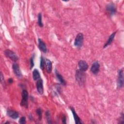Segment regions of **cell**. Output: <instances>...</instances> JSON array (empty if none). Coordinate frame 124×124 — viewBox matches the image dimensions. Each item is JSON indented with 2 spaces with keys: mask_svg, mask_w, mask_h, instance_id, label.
<instances>
[{
  "mask_svg": "<svg viewBox=\"0 0 124 124\" xmlns=\"http://www.w3.org/2000/svg\"><path fill=\"white\" fill-rule=\"evenodd\" d=\"M76 79L80 86L83 85L86 80V75L84 72L78 69L76 72Z\"/></svg>",
  "mask_w": 124,
  "mask_h": 124,
  "instance_id": "6da1fadb",
  "label": "cell"
},
{
  "mask_svg": "<svg viewBox=\"0 0 124 124\" xmlns=\"http://www.w3.org/2000/svg\"><path fill=\"white\" fill-rule=\"evenodd\" d=\"M28 93L27 90H23L22 92V99L20 103V105L26 108H28Z\"/></svg>",
  "mask_w": 124,
  "mask_h": 124,
  "instance_id": "7a4b0ae2",
  "label": "cell"
},
{
  "mask_svg": "<svg viewBox=\"0 0 124 124\" xmlns=\"http://www.w3.org/2000/svg\"><path fill=\"white\" fill-rule=\"evenodd\" d=\"M4 53L6 57L9 58L14 62H16L18 60V57L16 55V54L10 49H6Z\"/></svg>",
  "mask_w": 124,
  "mask_h": 124,
  "instance_id": "3957f363",
  "label": "cell"
},
{
  "mask_svg": "<svg viewBox=\"0 0 124 124\" xmlns=\"http://www.w3.org/2000/svg\"><path fill=\"white\" fill-rule=\"evenodd\" d=\"M83 34L82 33H79L77 34L74 42V45L76 47H80L83 44Z\"/></svg>",
  "mask_w": 124,
  "mask_h": 124,
  "instance_id": "277c9868",
  "label": "cell"
},
{
  "mask_svg": "<svg viewBox=\"0 0 124 124\" xmlns=\"http://www.w3.org/2000/svg\"><path fill=\"white\" fill-rule=\"evenodd\" d=\"M124 86V71L123 69H120L118 71V76L117 80V87L121 88Z\"/></svg>",
  "mask_w": 124,
  "mask_h": 124,
  "instance_id": "5b68a950",
  "label": "cell"
},
{
  "mask_svg": "<svg viewBox=\"0 0 124 124\" xmlns=\"http://www.w3.org/2000/svg\"><path fill=\"white\" fill-rule=\"evenodd\" d=\"M12 68H13V71L15 73V75L17 78H21L22 77V73H21V72L19 68L18 64L16 63H14L12 65Z\"/></svg>",
  "mask_w": 124,
  "mask_h": 124,
  "instance_id": "8992f818",
  "label": "cell"
},
{
  "mask_svg": "<svg viewBox=\"0 0 124 124\" xmlns=\"http://www.w3.org/2000/svg\"><path fill=\"white\" fill-rule=\"evenodd\" d=\"M100 64L98 61L94 62L91 67V71L92 73L94 75L97 74L99 71Z\"/></svg>",
  "mask_w": 124,
  "mask_h": 124,
  "instance_id": "52a82bcc",
  "label": "cell"
},
{
  "mask_svg": "<svg viewBox=\"0 0 124 124\" xmlns=\"http://www.w3.org/2000/svg\"><path fill=\"white\" fill-rule=\"evenodd\" d=\"M106 10L111 16L114 15L116 12L115 6L113 3H109L107 4L106 6Z\"/></svg>",
  "mask_w": 124,
  "mask_h": 124,
  "instance_id": "ba28073f",
  "label": "cell"
},
{
  "mask_svg": "<svg viewBox=\"0 0 124 124\" xmlns=\"http://www.w3.org/2000/svg\"><path fill=\"white\" fill-rule=\"evenodd\" d=\"M36 88L37 92L40 94H42L44 93L43 82L42 79L39 78L36 82Z\"/></svg>",
  "mask_w": 124,
  "mask_h": 124,
  "instance_id": "9c48e42d",
  "label": "cell"
},
{
  "mask_svg": "<svg viewBox=\"0 0 124 124\" xmlns=\"http://www.w3.org/2000/svg\"><path fill=\"white\" fill-rule=\"evenodd\" d=\"M78 65L79 69L83 71H86L88 68V64L86 61L83 60H80L78 62Z\"/></svg>",
  "mask_w": 124,
  "mask_h": 124,
  "instance_id": "30bf717a",
  "label": "cell"
},
{
  "mask_svg": "<svg viewBox=\"0 0 124 124\" xmlns=\"http://www.w3.org/2000/svg\"><path fill=\"white\" fill-rule=\"evenodd\" d=\"M7 115L9 117H10L12 119H17L19 116V114L17 112L13 110H10V109L7 110Z\"/></svg>",
  "mask_w": 124,
  "mask_h": 124,
  "instance_id": "8fae6325",
  "label": "cell"
},
{
  "mask_svg": "<svg viewBox=\"0 0 124 124\" xmlns=\"http://www.w3.org/2000/svg\"><path fill=\"white\" fill-rule=\"evenodd\" d=\"M38 47L39 49L44 53H46L47 51V48L45 43L40 39L38 38Z\"/></svg>",
  "mask_w": 124,
  "mask_h": 124,
  "instance_id": "7c38bea8",
  "label": "cell"
},
{
  "mask_svg": "<svg viewBox=\"0 0 124 124\" xmlns=\"http://www.w3.org/2000/svg\"><path fill=\"white\" fill-rule=\"evenodd\" d=\"M70 109L71 110V111L72 112V114H73V117H74V119L75 120V123L76 124H82V122H81V120L79 118V117H78V116L74 108H71L70 107Z\"/></svg>",
  "mask_w": 124,
  "mask_h": 124,
  "instance_id": "4fadbf2b",
  "label": "cell"
},
{
  "mask_svg": "<svg viewBox=\"0 0 124 124\" xmlns=\"http://www.w3.org/2000/svg\"><path fill=\"white\" fill-rule=\"evenodd\" d=\"M116 33V32L115 31V32H113V33L109 36V37H108V39L107 42L106 43V44H105V45L104 46V48H106V47H107L109 45H110L112 43V41H113V39H114V37H115V36Z\"/></svg>",
  "mask_w": 124,
  "mask_h": 124,
  "instance_id": "5bb4252c",
  "label": "cell"
},
{
  "mask_svg": "<svg viewBox=\"0 0 124 124\" xmlns=\"http://www.w3.org/2000/svg\"><path fill=\"white\" fill-rule=\"evenodd\" d=\"M45 64H46V72L48 73H50L52 71V69L51 62L49 60L46 59L45 61Z\"/></svg>",
  "mask_w": 124,
  "mask_h": 124,
  "instance_id": "9a60e30c",
  "label": "cell"
},
{
  "mask_svg": "<svg viewBox=\"0 0 124 124\" xmlns=\"http://www.w3.org/2000/svg\"><path fill=\"white\" fill-rule=\"evenodd\" d=\"M55 74H56V76L58 78V79L59 80V81L60 82V83L63 85H65L66 84V82L64 80V79H63V77H62V76L60 74V73L57 71V70L56 69L55 70Z\"/></svg>",
  "mask_w": 124,
  "mask_h": 124,
  "instance_id": "2e32d148",
  "label": "cell"
},
{
  "mask_svg": "<svg viewBox=\"0 0 124 124\" xmlns=\"http://www.w3.org/2000/svg\"><path fill=\"white\" fill-rule=\"evenodd\" d=\"M32 78L34 80H38L40 78V75L39 71L37 69H34L32 72Z\"/></svg>",
  "mask_w": 124,
  "mask_h": 124,
  "instance_id": "e0dca14e",
  "label": "cell"
},
{
  "mask_svg": "<svg viewBox=\"0 0 124 124\" xmlns=\"http://www.w3.org/2000/svg\"><path fill=\"white\" fill-rule=\"evenodd\" d=\"M38 25L40 27H42L43 26V24L42 21V14L41 13H39L38 15V21H37Z\"/></svg>",
  "mask_w": 124,
  "mask_h": 124,
  "instance_id": "ac0fdd59",
  "label": "cell"
},
{
  "mask_svg": "<svg viewBox=\"0 0 124 124\" xmlns=\"http://www.w3.org/2000/svg\"><path fill=\"white\" fill-rule=\"evenodd\" d=\"M45 60L43 58V57L41 56V60H40V68L42 70H44L45 68Z\"/></svg>",
  "mask_w": 124,
  "mask_h": 124,
  "instance_id": "d6986e66",
  "label": "cell"
},
{
  "mask_svg": "<svg viewBox=\"0 0 124 124\" xmlns=\"http://www.w3.org/2000/svg\"><path fill=\"white\" fill-rule=\"evenodd\" d=\"M36 113L38 116V118H39V120L40 121L42 119V110L40 108H38L37 109H36Z\"/></svg>",
  "mask_w": 124,
  "mask_h": 124,
  "instance_id": "ffe728a7",
  "label": "cell"
},
{
  "mask_svg": "<svg viewBox=\"0 0 124 124\" xmlns=\"http://www.w3.org/2000/svg\"><path fill=\"white\" fill-rule=\"evenodd\" d=\"M34 55H33L32 57H31V59H30V69H31L33 68V67L34 66Z\"/></svg>",
  "mask_w": 124,
  "mask_h": 124,
  "instance_id": "44dd1931",
  "label": "cell"
},
{
  "mask_svg": "<svg viewBox=\"0 0 124 124\" xmlns=\"http://www.w3.org/2000/svg\"><path fill=\"white\" fill-rule=\"evenodd\" d=\"M46 118L48 123H49V124L51 123V119H50V115L49 111H47L46 112Z\"/></svg>",
  "mask_w": 124,
  "mask_h": 124,
  "instance_id": "7402d4cb",
  "label": "cell"
},
{
  "mask_svg": "<svg viewBox=\"0 0 124 124\" xmlns=\"http://www.w3.org/2000/svg\"><path fill=\"white\" fill-rule=\"evenodd\" d=\"M19 123L21 124H24L26 123V118L25 117L23 116L21 117L19 120Z\"/></svg>",
  "mask_w": 124,
  "mask_h": 124,
  "instance_id": "603a6c76",
  "label": "cell"
},
{
  "mask_svg": "<svg viewBox=\"0 0 124 124\" xmlns=\"http://www.w3.org/2000/svg\"><path fill=\"white\" fill-rule=\"evenodd\" d=\"M0 80H1V83H4V77L2 75V73L1 72H0Z\"/></svg>",
  "mask_w": 124,
  "mask_h": 124,
  "instance_id": "cb8c5ba5",
  "label": "cell"
},
{
  "mask_svg": "<svg viewBox=\"0 0 124 124\" xmlns=\"http://www.w3.org/2000/svg\"><path fill=\"white\" fill-rule=\"evenodd\" d=\"M62 122L63 124H66V117L65 116H63L62 118Z\"/></svg>",
  "mask_w": 124,
  "mask_h": 124,
  "instance_id": "d4e9b609",
  "label": "cell"
},
{
  "mask_svg": "<svg viewBox=\"0 0 124 124\" xmlns=\"http://www.w3.org/2000/svg\"><path fill=\"white\" fill-rule=\"evenodd\" d=\"M13 79L12 78H9V79H8V82H9V83H13Z\"/></svg>",
  "mask_w": 124,
  "mask_h": 124,
  "instance_id": "484cf974",
  "label": "cell"
},
{
  "mask_svg": "<svg viewBox=\"0 0 124 124\" xmlns=\"http://www.w3.org/2000/svg\"><path fill=\"white\" fill-rule=\"evenodd\" d=\"M29 118H30V120H32V119H33V118H32V116H31V115H30Z\"/></svg>",
  "mask_w": 124,
  "mask_h": 124,
  "instance_id": "4316f807",
  "label": "cell"
}]
</instances>
